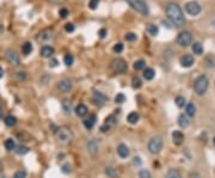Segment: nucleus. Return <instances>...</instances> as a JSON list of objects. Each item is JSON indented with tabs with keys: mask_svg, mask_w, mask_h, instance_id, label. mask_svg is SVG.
<instances>
[{
	"mask_svg": "<svg viewBox=\"0 0 215 178\" xmlns=\"http://www.w3.org/2000/svg\"><path fill=\"white\" fill-rule=\"evenodd\" d=\"M166 14H167V18L172 22V24H175L176 26H182L185 22L184 19V14H183V11L181 8V6L176 2H169L166 5Z\"/></svg>",
	"mask_w": 215,
	"mask_h": 178,
	"instance_id": "1",
	"label": "nucleus"
},
{
	"mask_svg": "<svg viewBox=\"0 0 215 178\" xmlns=\"http://www.w3.org/2000/svg\"><path fill=\"white\" fill-rule=\"evenodd\" d=\"M56 139L60 145L67 146L73 141V133L68 127H60L56 132Z\"/></svg>",
	"mask_w": 215,
	"mask_h": 178,
	"instance_id": "2",
	"label": "nucleus"
},
{
	"mask_svg": "<svg viewBox=\"0 0 215 178\" xmlns=\"http://www.w3.org/2000/svg\"><path fill=\"white\" fill-rule=\"evenodd\" d=\"M208 88H209V80L206 76H200L196 78V80L194 83V90H195L196 94H199V96L205 94Z\"/></svg>",
	"mask_w": 215,
	"mask_h": 178,
	"instance_id": "3",
	"label": "nucleus"
},
{
	"mask_svg": "<svg viewBox=\"0 0 215 178\" xmlns=\"http://www.w3.org/2000/svg\"><path fill=\"white\" fill-rule=\"evenodd\" d=\"M135 11H137L139 13H141L142 16H148L149 13V8L147 6V4L143 0H125Z\"/></svg>",
	"mask_w": 215,
	"mask_h": 178,
	"instance_id": "4",
	"label": "nucleus"
},
{
	"mask_svg": "<svg viewBox=\"0 0 215 178\" xmlns=\"http://www.w3.org/2000/svg\"><path fill=\"white\" fill-rule=\"evenodd\" d=\"M163 150V139L160 136H153L148 141V151L152 154H158Z\"/></svg>",
	"mask_w": 215,
	"mask_h": 178,
	"instance_id": "5",
	"label": "nucleus"
},
{
	"mask_svg": "<svg viewBox=\"0 0 215 178\" xmlns=\"http://www.w3.org/2000/svg\"><path fill=\"white\" fill-rule=\"evenodd\" d=\"M54 38H55V34H54V31L52 29H44L37 35V42L43 43V44L53 42Z\"/></svg>",
	"mask_w": 215,
	"mask_h": 178,
	"instance_id": "6",
	"label": "nucleus"
},
{
	"mask_svg": "<svg viewBox=\"0 0 215 178\" xmlns=\"http://www.w3.org/2000/svg\"><path fill=\"white\" fill-rule=\"evenodd\" d=\"M201 11H202V6L200 5V2H197V1H189V2H187L185 4V12L189 14V16H193V17H195V16H199L200 13H201Z\"/></svg>",
	"mask_w": 215,
	"mask_h": 178,
	"instance_id": "7",
	"label": "nucleus"
},
{
	"mask_svg": "<svg viewBox=\"0 0 215 178\" xmlns=\"http://www.w3.org/2000/svg\"><path fill=\"white\" fill-rule=\"evenodd\" d=\"M193 42V35L189 31H182L177 36V43L182 47H188Z\"/></svg>",
	"mask_w": 215,
	"mask_h": 178,
	"instance_id": "8",
	"label": "nucleus"
},
{
	"mask_svg": "<svg viewBox=\"0 0 215 178\" xmlns=\"http://www.w3.org/2000/svg\"><path fill=\"white\" fill-rule=\"evenodd\" d=\"M111 68L116 73H124L128 70V66L123 59H115L111 62Z\"/></svg>",
	"mask_w": 215,
	"mask_h": 178,
	"instance_id": "9",
	"label": "nucleus"
},
{
	"mask_svg": "<svg viewBox=\"0 0 215 178\" xmlns=\"http://www.w3.org/2000/svg\"><path fill=\"white\" fill-rule=\"evenodd\" d=\"M5 56H6V60H7V62H8L10 65H12V66H14V67L19 66V62H20V61H19V56H18V54H17L14 50H12V49L6 50Z\"/></svg>",
	"mask_w": 215,
	"mask_h": 178,
	"instance_id": "10",
	"label": "nucleus"
},
{
	"mask_svg": "<svg viewBox=\"0 0 215 178\" xmlns=\"http://www.w3.org/2000/svg\"><path fill=\"white\" fill-rule=\"evenodd\" d=\"M116 123H117L116 117H115L113 115H110V116H107V118H105V122H104V124L101 127V130H102L103 133H107V132L113 129V128L116 127Z\"/></svg>",
	"mask_w": 215,
	"mask_h": 178,
	"instance_id": "11",
	"label": "nucleus"
},
{
	"mask_svg": "<svg viewBox=\"0 0 215 178\" xmlns=\"http://www.w3.org/2000/svg\"><path fill=\"white\" fill-rule=\"evenodd\" d=\"M92 100H93V103H95L96 105H103V104L107 102V97H105L102 92L96 91V92L93 93V96H92Z\"/></svg>",
	"mask_w": 215,
	"mask_h": 178,
	"instance_id": "12",
	"label": "nucleus"
},
{
	"mask_svg": "<svg viewBox=\"0 0 215 178\" xmlns=\"http://www.w3.org/2000/svg\"><path fill=\"white\" fill-rule=\"evenodd\" d=\"M194 62H195L194 56H191V55H189V54L181 58V65H182V67L189 68V67H191V66L194 65Z\"/></svg>",
	"mask_w": 215,
	"mask_h": 178,
	"instance_id": "13",
	"label": "nucleus"
},
{
	"mask_svg": "<svg viewBox=\"0 0 215 178\" xmlns=\"http://www.w3.org/2000/svg\"><path fill=\"white\" fill-rule=\"evenodd\" d=\"M129 153H130V151H129V148H128L127 145H124V144L118 145V147H117V154L119 156V158L125 159V158L129 156Z\"/></svg>",
	"mask_w": 215,
	"mask_h": 178,
	"instance_id": "14",
	"label": "nucleus"
},
{
	"mask_svg": "<svg viewBox=\"0 0 215 178\" xmlns=\"http://www.w3.org/2000/svg\"><path fill=\"white\" fill-rule=\"evenodd\" d=\"M96 122H97V116L95 114H92V115H89V117L86 120H84V126L86 129H92L95 127Z\"/></svg>",
	"mask_w": 215,
	"mask_h": 178,
	"instance_id": "15",
	"label": "nucleus"
},
{
	"mask_svg": "<svg viewBox=\"0 0 215 178\" xmlns=\"http://www.w3.org/2000/svg\"><path fill=\"white\" fill-rule=\"evenodd\" d=\"M86 148H87L90 154H92V156L97 154V152H98V144H97V141L96 140H90L87 142V145H86Z\"/></svg>",
	"mask_w": 215,
	"mask_h": 178,
	"instance_id": "16",
	"label": "nucleus"
},
{
	"mask_svg": "<svg viewBox=\"0 0 215 178\" xmlns=\"http://www.w3.org/2000/svg\"><path fill=\"white\" fill-rule=\"evenodd\" d=\"M172 141H173L175 145H181V144L184 141V135H183V133L179 132V130H175V132L172 133Z\"/></svg>",
	"mask_w": 215,
	"mask_h": 178,
	"instance_id": "17",
	"label": "nucleus"
},
{
	"mask_svg": "<svg viewBox=\"0 0 215 178\" xmlns=\"http://www.w3.org/2000/svg\"><path fill=\"white\" fill-rule=\"evenodd\" d=\"M59 89L62 92H69L72 89V82L68 80V79H65V80H61L59 83Z\"/></svg>",
	"mask_w": 215,
	"mask_h": 178,
	"instance_id": "18",
	"label": "nucleus"
},
{
	"mask_svg": "<svg viewBox=\"0 0 215 178\" xmlns=\"http://www.w3.org/2000/svg\"><path fill=\"white\" fill-rule=\"evenodd\" d=\"M53 54H54V48L53 47H50V46H44V47H42V49H41V55L43 56V58H52L53 56Z\"/></svg>",
	"mask_w": 215,
	"mask_h": 178,
	"instance_id": "19",
	"label": "nucleus"
},
{
	"mask_svg": "<svg viewBox=\"0 0 215 178\" xmlns=\"http://www.w3.org/2000/svg\"><path fill=\"white\" fill-rule=\"evenodd\" d=\"M87 106L85 105V104H79V105H77V108H75V114H77V116H79V117H84V116H86L87 115Z\"/></svg>",
	"mask_w": 215,
	"mask_h": 178,
	"instance_id": "20",
	"label": "nucleus"
},
{
	"mask_svg": "<svg viewBox=\"0 0 215 178\" xmlns=\"http://www.w3.org/2000/svg\"><path fill=\"white\" fill-rule=\"evenodd\" d=\"M178 124H179V127L181 128H188L189 127V124H190V121H189V118H188V116L187 115H184V114H182V115H179V117H178Z\"/></svg>",
	"mask_w": 215,
	"mask_h": 178,
	"instance_id": "21",
	"label": "nucleus"
},
{
	"mask_svg": "<svg viewBox=\"0 0 215 178\" xmlns=\"http://www.w3.org/2000/svg\"><path fill=\"white\" fill-rule=\"evenodd\" d=\"M140 120V116L137 112H130L128 116H127V121L130 123V124H136Z\"/></svg>",
	"mask_w": 215,
	"mask_h": 178,
	"instance_id": "22",
	"label": "nucleus"
},
{
	"mask_svg": "<svg viewBox=\"0 0 215 178\" xmlns=\"http://www.w3.org/2000/svg\"><path fill=\"white\" fill-rule=\"evenodd\" d=\"M185 112H187V116H190V117H194L196 115V106L193 104V103H189L187 104V108H185Z\"/></svg>",
	"mask_w": 215,
	"mask_h": 178,
	"instance_id": "23",
	"label": "nucleus"
},
{
	"mask_svg": "<svg viewBox=\"0 0 215 178\" xmlns=\"http://www.w3.org/2000/svg\"><path fill=\"white\" fill-rule=\"evenodd\" d=\"M4 122H5V124L7 126V127H14L16 124H17V118L14 117V116H6L5 118H4Z\"/></svg>",
	"mask_w": 215,
	"mask_h": 178,
	"instance_id": "24",
	"label": "nucleus"
},
{
	"mask_svg": "<svg viewBox=\"0 0 215 178\" xmlns=\"http://www.w3.org/2000/svg\"><path fill=\"white\" fill-rule=\"evenodd\" d=\"M62 110H63V112H65L66 115H69V114L72 112V104H71L69 100L65 99V100L62 102Z\"/></svg>",
	"mask_w": 215,
	"mask_h": 178,
	"instance_id": "25",
	"label": "nucleus"
},
{
	"mask_svg": "<svg viewBox=\"0 0 215 178\" xmlns=\"http://www.w3.org/2000/svg\"><path fill=\"white\" fill-rule=\"evenodd\" d=\"M193 52H194V54H196V55H202V53H203V47H202V44H201L200 42H195V43L193 44Z\"/></svg>",
	"mask_w": 215,
	"mask_h": 178,
	"instance_id": "26",
	"label": "nucleus"
},
{
	"mask_svg": "<svg viewBox=\"0 0 215 178\" xmlns=\"http://www.w3.org/2000/svg\"><path fill=\"white\" fill-rule=\"evenodd\" d=\"M146 29H147V32H148L149 35H152V36H157V35H158V32H159L158 26H157V25H154V24H148Z\"/></svg>",
	"mask_w": 215,
	"mask_h": 178,
	"instance_id": "27",
	"label": "nucleus"
},
{
	"mask_svg": "<svg viewBox=\"0 0 215 178\" xmlns=\"http://www.w3.org/2000/svg\"><path fill=\"white\" fill-rule=\"evenodd\" d=\"M154 76H155V72H154L152 68H146V70L143 71V78H145L146 80H152V79L154 78Z\"/></svg>",
	"mask_w": 215,
	"mask_h": 178,
	"instance_id": "28",
	"label": "nucleus"
},
{
	"mask_svg": "<svg viewBox=\"0 0 215 178\" xmlns=\"http://www.w3.org/2000/svg\"><path fill=\"white\" fill-rule=\"evenodd\" d=\"M105 174H107L110 178H117V176H118L117 170H116L115 168H112V166H107V168H105Z\"/></svg>",
	"mask_w": 215,
	"mask_h": 178,
	"instance_id": "29",
	"label": "nucleus"
},
{
	"mask_svg": "<svg viewBox=\"0 0 215 178\" xmlns=\"http://www.w3.org/2000/svg\"><path fill=\"white\" fill-rule=\"evenodd\" d=\"M22 52H23L24 55L31 54V52H32V46H31V43H30V42H25V43L22 46Z\"/></svg>",
	"mask_w": 215,
	"mask_h": 178,
	"instance_id": "30",
	"label": "nucleus"
},
{
	"mask_svg": "<svg viewBox=\"0 0 215 178\" xmlns=\"http://www.w3.org/2000/svg\"><path fill=\"white\" fill-rule=\"evenodd\" d=\"M165 178H183L181 176V174L177 171V170H169L167 172H166V176Z\"/></svg>",
	"mask_w": 215,
	"mask_h": 178,
	"instance_id": "31",
	"label": "nucleus"
},
{
	"mask_svg": "<svg viewBox=\"0 0 215 178\" xmlns=\"http://www.w3.org/2000/svg\"><path fill=\"white\" fill-rule=\"evenodd\" d=\"M4 146H5V148H6V150H8V151H12V150H14V148H16L14 140H12V139H7V140H5V142H4Z\"/></svg>",
	"mask_w": 215,
	"mask_h": 178,
	"instance_id": "32",
	"label": "nucleus"
},
{
	"mask_svg": "<svg viewBox=\"0 0 215 178\" xmlns=\"http://www.w3.org/2000/svg\"><path fill=\"white\" fill-rule=\"evenodd\" d=\"M14 151H16V153H17V154H26V153L29 152V148H28L26 146L19 145V146H16Z\"/></svg>",
	"mask_w": 215,
	"mask_h": 178,
	"instance_id": "33",
	"label": "nucleus"
},
{
	"mask_svg": "<svg viewBox=\"0 0 215 178\" xmlns=\"http://www.w3.org/2000/svg\"><path fill=\"white\" fill-rule=\"evenodd\" d=\"M145 67H146V62H145L143 60H137V61H135V64H134V68H135L136 71L145 70Z\"/></svg>",
	"mask_w": 215,
	"mask_h": 178,
	"instance_id": "34",
	"label": "nucleus"
},
{
	"mask_svg": "<svg viewBox=\"0 0 215 178\" xmlns=\"http://www.w3.org/2000/svg\"><path fill=\"white\" fill-rule=\"evenodd\" d=\"M63 62H65V65H66V66H72V65H73V62H74V58H73V55L67 54V55L63 58Z\"/></svg>",
	"mask_w": 215,
	"mask_h": 178,
	"instance_id": "35",
	"label": "nucleus"
},
{
	"mask_svg": "<svg viewBox=\"0 0 215 178\" xmlns=\"http://www.w3.org/2000/svg\"><path fill=\"white\" fill-rule=\"evenodd\" d=\"M176 104H177L178 108H183V106L185 105V98H184L183 96H178V97L176 98Z\"/></svg>",
	"mask_w": 215,
	"mask_h": 178,
	"instance_id": "36",
	"label": "nucleus"
},
{
	"mask_svg": "<svg viewBox=\"0 0 215 178\" xmlns=\"http://www.w3.org/2000/svg\"><path fill=\"white\" fill-rule=\"evenodd\" d=\"M139 178H152V175L148 170H141L139 172Z\"/></svg>",
	"mask_w": 215,
	"mask_h": 178,
	"instance_id": "37",
	"label": "nucleus"
},
{
	"mask_svg": "<svg viewBox=\"0 0 215 178\" xmlns=\"http://www.w3.org/2000/svg\"><path fill=\"white\" fill-rule=\"evenodd\" d=\"M115 102H116V103H119V104L124 103V102H125V96H124L123 93H118V94H116V97H115Z\"/></svg>",
	"mask_w": 215,
	"mask_h": 178,
	"instance_id": "38",
	"label": "nucleus"
},
{
	"mask_svg": "<svg viewBox=\"0 0 215 178\" xmlns=\"http://www.w3.org/2000/svg\"><path fill=\"white\" fill-rule=\"evenodd\" d=\"M141 86H142L141 79H140V78H137V77H136V78H134V79H133V88H134V89H140Z\"/></svg>",
	"mask_w": 215,
	"mask_h": 178,
	"instance_id": "39",
	"label": "nucleus"
},
{
	"mask_svg": "<svg viewBox=\"0 0 215 178\" xmlns=\"http://www.w3.org/2000/svg\"><path fill=\"white\" fill-rule=\"evenodd\" d=\"M113 52L117 53V54L122 53V52H123V44H122V43H117V44H115V47H113Z\"/></svg>",
	"mask_w": 215,
	"mask_h": 178,
	"instance_id": "40",
	"label": "nucleus"
},
{
	"mask_svg": "<svg viewBox=\"0 0 215 178\" xmlns=\"http://www.w3.org/2000/svg\"><path fill=\"white\" fill-rule=\"evenodd\" d=\"M14 178H26V172L24 170H20V171H17L14 174Z\"/></svg>",
	"mask_w": 215,
	"mask_h": 178,
	"instance_id": "41",
	"label": "nucleus"
},
{
	"mask_svg": "<svg viewBox=\"0 0 215 178\" xmlns=\"http://www.w3.org/2000/svg\"><path fill=\"white\" fill-rule=\"evenodd\" d=\"M125 40H127V41H129V42H133V41H135V40H136V35H135V34H133V32H129V34H127V35H125Z\"/></svg>",
	"mask_w": 215,
	"mask_h": 178,
	"instance_id": "42",
	"label": "nucleus"
},
{
	"mask_svg": "<svg viewBox=\"0 0 215 178\" xmlns=\"http://www.w3.org/2000/svg\"><path fill=\"white\" fill-rule=\"evenodd\" d=\"M99 1H101V0H91L90 4H89L90 8H91V10H96L97 6H98V4H99Z\"/></svg>",
	"mask_w": 215,
	"mask_h": 178,
	"instance_id": "43",
	"label": "nucleus"
},
{
	"mask_svg": "<svg viewBox=\"0 0 215 178\" xmlns=\"http://www.w3.org/2000/svg\"><path fill=\"white\" fill-rule=\"evenodd\" d=\"M206 62H207V67H213L214 66V59L212 56H207L206 58Z\"/></svg>",
	"mask_w": 215,
	"mask_h": 178,
	"instance_id": "44",
	"label": "nucleus"
},
{
	"mask_svg": "<svg viewBox=\"0 0 215 178\" xmlns=\"http://www.w3.org/2000/svg\"><path fill=\"white\" fill-rule=\"evenodd\" d=\"M65 30H66L67 32H73V31H74V25H73L72 23H67V24L65 25Z\"/></svg>",
	"mask_w": 215,
	"mask_h": 178,
	"instance_id": "45",
	"label": "nucleus"
},
{
	"mask_svg": "<svg viewBox=\"0 0 215 178\" xmlns=\"http://www.w3.org/2000/svg\"><path fill=\"white\" fill-rule=\"evenodd\" d=\"M59 14H60L61 18H66V17L68 16V10H67V8H61V10L59 11Z\"/></svg>",
	"mask_w": 215,
	"mask_h": 178,
	"instance_id": "46",
	"label": "nucleus"
},
{
	"mask_svg": "<svg viewBox=\"0 0 215 178\" xmlns=\"http://www.w3.org/2000/svg\"><path fill=\"white\" fill-rule=\"evenodd\" d=\"M16 77H17L18 80H25L26 74H25V72H18V73L16 74Z\"/></svg>",
	"mask_w": 215,
	"mask_h": 178,
	"instance_id": "47",
	"label": "nucleus"
},
{
	"mask_svg": "<svg viewBox=\"0 0 215 178\" xmlns=\"http://www.w3.org/2000/svg\"><path fill=\"white\" fill-rule=\"evenodd\" d=\"M71 171H72L71 165L66 164V165H63V166H62V172H63V174H71Z\"/></svg>",
	"mask_w": 215,
	"mask_h": 178,
	"instance_id": "48",
	"label": "nucleus"
},
{
	"mask_svg": "<svg viewBox=\"0 0 215 178\" xmlns=\"http://www.w3.org/2000/svg\"><path fill=\"white\" fill-rule=\"evenodd\" d=\"M50 4H54V5H59V4H63L66 0H48Z\"/></svg>",
	"mask_w": 215,
	"mask_h": 178,
	"instance_id": "49",
	"label": "nucleus"
},
{
	"mask_svg": "<svg viewBox=\"0 0 215 178\" xmlns=\"http://www.w3.org/2000/svg\"><path fill=\"white\" fill-rule=\"evenodd\" d=\"M133 164L139 166V165L141 164V160H140V158H139V157H135V158H134V160H133Z\"/></svg>",
	"mask_w": 215,
	"mask_h": 178,
	"instance_id": "50",
	"label": "nucleus"
},
{
	"mask_svg": "<svg viewBox=\"0 0 215 178\" xmlns=\"http://www.w3.org/2000/svg\"><path fill=\"white\" fill-rule=\"evenodd\" d=\"M49 66H50V67H56V66H57V60H55V59H52V61H50Z\"/></svg>",
	"mask_w": 215,
	"mask_h": 178,
	"instance_id": "51",
	"label": "nucleus"
},
{
	"mask_svg": "<svg viewBox=\"0 0 215 178\" xmlns=\"http://www.w3.org/2000/svg\"><path fill=\"white\" fill-rule=\"evenodd\" d=\"M105 35H107V30H105V29H102V30L99 31V36H101L102 38H104Z\"/></svg>",
	"mask_w": 215,
	"mask_h": 178,
	"instance_id": "52",
	"label": "nucleus"
},
{
	"mask_svg": "<svg viewBox=\"0 0 215 178\" xmlns=\"http://www.w3.org/2000/svg\"><path fill=\"white\" fill-rule=\"evenodd\" d=\"M2 76H4V70L0 67V78H2Z\"/></svg>",
	"mask_w": 215,
	"mask_h": 178,
	"instance_id": "53",
	"label": "nucleus"
}]
</instances>
